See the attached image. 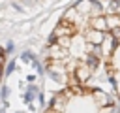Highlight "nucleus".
Listing matches in <instances>:
<instances>
[{
	"label": "nucleus",
	"mask_w": 120,
	"mask_h": 113,
	"mask_svg": "<svg viewBox=\"0 0 120 113\" xmlns=\"http://www.w3.org/2000/svg\"><path fill=\"white\" fill-rule=\"evenodd\" d=\"M98 15H105V8H103L101 0H92V8H90V13H88V19L90 17H98Z\"/></svg>",
	"instance_id": "obj_10"
},
{
	"label": "nucleus",
	"mask_w": 120,
	"mask_h": 113,
	"mask_svg": "<svg viewBox=\"0 0 120 113\" xmlns=\"http://www.w3.org/2000/svg\"><path fill=\"white\" fill-rule=\"evenodd\" d=\"M0 113H4V111H2V109H0Z\"/></svg>",
	"instance_id": "obj_26"
},
{
	"label": "nucleus",
	"mask_w": 120,
	"mask_h": 113,
	"mask_svg": "<svg viewBox=\"0 0 120 113\" xmlns=\"http://www.w3.org/2000/svg\"><path fill=\"white\" fill-rule=\"evenodd\" d=\"M15 113H24V111H15Z\"/></svg>",
	"instance_id": "obj_25"
},
{
	"label": "nucleus",
	"mask_w": 120,
	"mask_h": 113,
	"mask_svg": "<svg viewBox=\"0 0 120 113\" xmlns=\"http://www.w3.org/2000/svg\"><path fill=\"white\" fill-rule=\"evenodd\" d=\"M92 98L98 102V105H99V107H103V105H109V104H111V96H109L105 90H101V89H94V90H92Z\"/></svg>",
	"instance_id": "obj_7"
},
{
	"label": "nucleus",
	"mask_w": 120,
	"mask_h": 113,
	"mask_svg": "<svg viewBox=\"0 0 120 113\" xmlns=\"http://www.w3.org/2000/svg\"><path fill=\"white\" fill-rule=\"evenodd\" d=\"M99 58H101V56H96V55H86V60H84V62L90 66V70H96V68L99 66Z\"/></svg>",
	"instance_id": "obj_13"
},
{
	"label": "nucleus",
	"mask_w": 120,
	"mask_h": 113,
	"mask_svg": "<svg viewBox=\"0 0 120 113\" xmlns=\"http://www.w3.org/2000/svg\"><path fill=\"white\" fill-rule=\"evenodd\" d=\"M0 94H2V96H8V87H4V89H2V92H0Z\"/></svg>",
	"instance_id": "obj_21"
},
{
	"label": "nucleus",
	"mask_w": 120,
	"mask_h": 113,
	"mask_svg": "<svg viewBox=\"0 0 120 113\" xmlns=\"http://www.w3.org/2000/svg\"><path fill=\"white\" fill-rule=\"evenodd\" d=\"M101 113H116V107H114L112 104H109V105H103V107H101Z\"/></svg>",
	"instance_id": "obj_15"
},
{
	"label": "nucleus",
	"mask_w": 120,
	"mask_h": 113,
	"mask_svg": "<svg viewBox=\"0 0 120 113\" xmlns=\"http://www.w3.org/2000/svg\"><path fill=\"white\" fill-rule=\"evenodd\" d=\"M103 36H105V32H101V30H96V28H86L84 30V41H88V43H96V45H99L101 43V40H103Z\"/></svg>",
	"instance_id": "obj_5"
},
{
	"label": "nucleus",
	"mask_w": 120,
	"mask_h": 113,
	"mask_svg": "<svg viewBox=\"0 0 120 113\" xmlns=\"http://www.w3.org/2000/svg\"><path fill=\"white\" fill-rule=\"evenodd\" d=\"M105 21H107V28H118L120 26V15L118 13H105Z\"/></svg>",
	"instance_id": "obj_11"
},
{
	"label": "nucleus",
	"mask_w": 120,
	"mask_h": 113,
	"mask_svg": "<svg viewBox=\"0 0 120 113\" xmlns=\"http://www.w3.org/2000/svg\"><path fill=\"white\" fill-rule=\"evenodd\" d=\"M71 41H73V36H60L54 40V43H58L60 47H66V49L71 47Z\"/></svg>",
	"instance_id": "obj_12"
},
{
	"label": "nucleus",
	"mask_w": 120,
	"mask_h": 113,
	"mask_svg": "<svg viewBox=\"0 0 120 113\" xmlns=\"http://www.w3.org/2000/svg\"><path fill=\"white\" fill-rule=\"evenodd\" d=\"M88 26H90V28H96V30H101V32H109V28H107V21H105V15L90 17V19H88Z\"/></svg>",
	"instance_id": "obj_6"
},
{
	"label": "nucleus",
	"mask_w": 120,
	"mask_h": 113,
	"mask_svg": "<svg viewBox=\"0 0 120 113\" xmlns=\"http://www.w3.org/2000/svg\"><path fill=\"white\" fill-rule=\"evenodd\" d=\"M36 94H38V92H32V90H26L22 98H24V102H26V104H30V102L34 100V96H36Z\"/></svg>",
	"instance_id": "obj_14"
},
{
	"label": "nucleus",
	"mask_w": 120,
	"mask_h": 113,
	"mask_svg": "<svg viewBox=\"0 0 120 113\" xmlns=\"http://www.w3.org/2000/svg\"><path fill=\"white\" fill-rule=\"evenodd\" d=\"M21 58H22L24 62H32V58H34V55H32L30 51H24V53L21 55Z\"/></svg>",
	"instance_id": "obj_16"
},
{
	"label": "nucleus",
	"mask_w": 120,
	"mask_h": 113,
	"mask_svg": "<svg viewBox=\"0 0 120 113\" xmlns=\"http://www.w3.org/2000/svg\"><path fill=\"white\" fill-rule=\"evenodd\" d=\"M73 8L77 9V13H79V15L88 17L90 8H92V0H79V2H75V4H73Z\"/></svg>",
	"instance_id": "obj_9"
},
{
	"label": "nucleus",
	"mask_w": 120,
	"mask_h": 113,
	"mask_svg": "<svg viewBox=\"0 0 120 113\" xmlns=\"http://www.w3.org/2000/svg\"><path fill=\"white\" fill-rule=\"evenodd\" d=\"M77 30H79V28H77L73 23H68V21L62 19V21L52 28V36H54V38H60V36H75Z\"/></svg>",
	"instance_id": "obj_4"
},
{
	"label": "nucleus",
	"mask_w": 120,
	"mask_h": 113,
	"mask_svg": "<svg viewBox=\"0 0 120 113\" xmlns=\"http://www.w3.org/2000/svg\"><path fill=\"white\" fill-rule=\"evenodd\" d=\"M116 13L120 15V0H118V8H116Z\"/></svg>",
	"instance_id": "obj_23"
},
{
	"label": "nucleus",
	"mask_w": 120,
	"mask_h": 113,
	"mask_svg": "<svg viewBox=\"0 0 120 113\" xmlns=\"http://www.w3.org/2000/svg\"><path fill=\"white\" fill-rule=\"evenodd\" d=\"M66 104H68V96L64 92H60V94H56L51 100V109H54L56 113H62V109L66 107Z\"/></svg>",
	"instance_id": "obj_8"
},
{
	"label": "nucleus",
	"mask_w": 120,
	"mask_h": 113,
	"mask_svg": "<svg viewBox=\"0 0 120 113\" xmlns=\"http://www.w3.org/2000/svg\"><path fill=\"white\" fill-rule=\"evenodd\" d=\"M109 32H111V34H112V36L120 41V26H118V28H112V30H109Z\"/></svg>",
	"instance_id": "obj_19"
},
{
	"label": "nucleus",
	"mask_w": 120,
	"mask_h": 113,
	"mask_svg": "<svg viewBox=\"0 0 120 113\" xmlns=\"http://www.w3.org/2000/svg\"><path fill=\"white\" fill-rule=\"evenodd\" d=\"M71 75L75 77V81H77L79 85H84V83L90 79L92 70H90V66H88L86 62H77V66H75V70L71 72Z\"/></svg>",
	"instance_id": "obj_3"
},
{
	"label": "nucleus",
	"mask_w": 120,
	"mask_h": 113,
	"mask_svg": "<svg viewBox=\"0 0 120 113\" xmlns=\"http://www.w3.org/2000/svg\"><path fill=\"white\" fill-rule=\"evenodd\" d=\"M13 70H15V60H9V64H8V68H6V73L9 75Z\"/></svg>",
	"instance_id": "obj_18"
},
{
	"label": "nucleus",
	"mask_w": 120,
	"mask_h": 113,
	"mask_svg": "<svg viewBox=\"0 0 120 113\" xmlns=\"http://www.w3.org/2000/svg\"><path fill=\"white\" fill-rule=\"evenodd\" d=\"M0 96H2V94H0Z\"/></svg>",
	"instance_id": "obj_27"
},
{
	"label": "nucleus",
	"mask_w": 120,
	"mask_h": 113,
	"mask_svg": "<svg viewBox=\"0 0 120 113\" xmlns=\"http://www.w3.org/2000/svg\"><path fill=\"white\" fill-rule=\"evenodd\" d=\"M13 49H15V43H13V41H8V43H6V47H4V51H6V55H9V53H13Z\"/></svg>",
	"instance_id": "obj_17"
},
{
	"label": "nucleus",
	"mask_w": 120,
	"mask_h": 113,
	"mask_svg": "<svg viewBox=\"0 0 120 113\" xmlns=\"http://www.w3.org/2000/svg\"><path fill=\"white\" fill-rule=\"evenodd\" d=\"M2 75H4V68H2V64H0V79H2Z\"/></svg>",
	"instance_id": "obj_22"
},
{
	"label": "nucleus",
	"mask_w": 120,
	"mask_h": 113,
	"mask_svg": "<svg viewBox=\"0 0 120 113\" xmlns=\"http://www.w3.org/2000/svg\"><path fill=\"white\" fill-rule=\"evenodd\" d=\"M118 43H120V41H118L111 32H105V36H103V40H101V43H99L101 56H111V55L114 53V49H116Z\"/></svg>",
	"instance_id": "obj_2"
},
{
	"label": "nucleus",
	"mask_w": 120,
	"mask_h": 113,
	"mask_svg": "<svg viewBox=\"0 0 120 113\" xmlns=\"http://www.w3.org/2000/svg\"><path fill=\"white\" fill-rule=\"evenodd\" d=\"M47 55H49V58L52 62H64L66 64L68 58H69V51L66 47H60L58 43H51L49 49H47Z\"/></svg>",
	"instance_id": "obj_1"
},
{
	"label": "nucleus",
	"mask_w": 120,
	"mask_h": 113,
	"mask_svg": "<svg viewBox=\"0 0 120 113\" xmlns=\"http://www.w3.org/2000/svg\"><path fill=\"white\" fill-rule=\"evenodd\" d=\"M4 60H6V51L0 47V64H4Z\"/></svg>",
	"instance_id": "obj_20"
},
{
	"label": "nucleus",
	"mask_w": 120,
	"mask_h": 113,
	"mask_svg": "<svg viewBox=\"0 0 120 113\" xmlns=\"http://www.w3.org/2000/svg\"><path fill=\"white\" fill-rule=\"evenodd\" d=\"M47 113H56V111L54 109H47Z\"/></svg>",
	"instance_id": "obj_24"
}]
</instances>
